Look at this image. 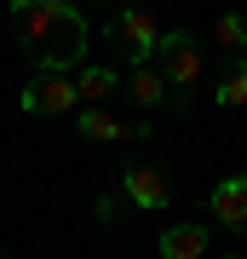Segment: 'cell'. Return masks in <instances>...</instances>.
<instances>
[{"instance_id": "cell-1", "label": "cell", "mask_w": 247, "mask_h": 259, "mask_svg": "<svg viewBox=\"0 0 247 259\" xmlns=\"http://www.w3.org/2000/svg\"><path fill=\"white\" fill-rule=\"evenodd\" d=\"M86 18H81V6H58V18L40 29V40L29 47V64H35V75H69V69H81L86 64Z\"/></svg>"}, {"instance_id": "cell-2", "label": "cell", "mask_w": 247, "mask_h": 259, "mask_svg": "<svg viewBox=\"0 0 247 259\" xmlns=\"http://www.w3.org/2000/svg\"><path fill=\"white\" fill-rule=\"evenodd\" d=\"M161 75H167V87H173V104L184 110L190 104V87L202 81V47H195V35H184V29H161Z\"/></svg>"}, {"instance_id": "cell-3", "label": "cell", "mask_w": 247, "mask_h": 259, "mask_svg": "<svg viewBox=\"0 0 247 259\" xmlns=\"http://www.w3.org/2000/svg\"><path fill=\"white\" fill-rule=\"evenodd\" d=\"M110 40H121V47H127L132 64H150V58H156V47H161V23L150 18L144 6H127V12H115Z\"/></svg>"}, {"instance_id": "cell-4", "label": "cell", "mask_w": 247, "mask_h": 259, "mask_svg": "<svg viewBox=\"0 0 247 259\" xmlns=\"http://www.w3.org/2000/svg\"><path fill=\"white\" fill-rule=\"evenodd\" d=\"M23 110L29 115H75L81 110V87L69 75H35L23 87Z\"/></svg>"}, {"instance_id": "cell-5", "label": "cell", "mask_w": 247, "mask_h": 259, "mask_svg": "<svg viewBox=\"0 0 247 259\" xmlns=\"http://www.w3.org/2000/svg\"><path fill=\"white\" fill-rule=\"evenodd\" d=\"M207 213L213 225H230V231H247V173H230L207 190Z\"/></svg>"}, {"instance_id": "cell-6", "label": "cell", "mask_w": 247, "mask_h": 259, "mask_svg": "<svg viewBox=\"0 0 247 259\" xmlns=\"http://www.w3.org/2000/svg\"><path fill=\"white\" fill-rule=\"evenodd\" d=\"M121 196H127L132 207H144V213H161L167 202H173V190H167V179L156 173V167H127V173H121Z\"/></svg>"}, {"instance_id": "cell-7", "label": "cell", "mask_w": 247, "mask_h": 259, "mask_svg": "<svg viewBox=\"0 0 247 259\" xmlns=\"http://www.w3.org/2000/svg\"><path fill=\"white\" fill-rule=\"evenodd\" d=\"M127 98L138 104V110H156V104H173V87H167V75L156 64H132L127 75Z\"/></svg>"}, {"instance_id": "cell-8", "label": "cell", "mask_w": 247, "mask_h": 259, "mask_svg": "<svg viewBox=\"0 0 247 259\" xmlns=\"http://www.w3.org/2000/svg\"><path fill=\"white\" fill-rule=\"evenodd\" d=\"M213 231L207 225H167L161 231V259H202Z\"/></svg>"}, {"instance_id": "cell-9", "label": "cell", "mask_w": 247, "mask_h": 259, "mask_svg": "<svg viewBox=\"0 0 247 259\" xmlns=\"http://www.w3.org/2000/svg\"><path fill=\"white\" fill-rule=\"evenodd\" d=\"M75 133H81L86 144H110V139H127V121L110 115L104 104H86V110L75 115Z\"/></svg>"}, {"instance_id": "cell-10", "label": "cell", "mask_w": 247, "mask_h": 259, "mask_svg": "<svg viewBox=\"0 0 247 259\" xmlns=\"http://www.w3.org/2000/svg\"><path fill=\"white\" fill-rule=\"evenodd\" d=\"M75 87H81V104H104L121 81H115V69H104V64H81L75 69Z\"/></svg>"}, {"instance_id": "cell-11", "label": "cell", "mask_w": 247, "mask_h": 259, "mask_svg": "<svg viewBox=\"0 0 247 259\" xmlns=\"http://www.w3.org/2000/svg\"><path fill=\"white\" fill-rule=\"evenodd\" d=\"M213 104H219V110H241V104H247V52H236V64L224 69V81H219V93H213Z\"/></svg>"}, {"instance_id": "cell-12", "label": "cell", "mask_w": 247, "mask_h": 259, "mask_svg": "<svg viewBox=\"0 0 247 259\" xmlns=\"http://www.w3.org/2000/svg\"><path fill=\"white\" fill-rule=\"evenodd\" d=\"M213 40H219L224 52H247V18L241 12H224V18L213 23Z\"/></svg>"}, {"instance_id": "cell-13", "label": "cell", "mask_w": 247, "mask_h": 259, "mask_svg": "<svg viewBox=\"0 0 247 259\" xmlns=\"http://www.w3.org/2000/svg\"><path fill=\"white\" fill-rule=\"evenodd\" d=\"M115 213H121L115 196H98V219H104V225H115Z\"/></svg>"}, {"instance_id": "cell-14", "label": "cell", "mask_w": 247, "mask_h": 259, "mask_svg": "<svg viewBox=\"0 0 247 259\" xmlns=\"http://www.w3.org/2000/svg\"><path fill=\"white\" fill-rule=\"evenodd\" d=\"M224 259H247V253H224Z\"/></svg>"}]
</instances>
